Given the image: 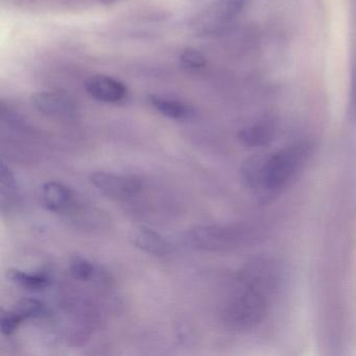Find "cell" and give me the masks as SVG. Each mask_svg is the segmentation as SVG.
Returning <instances> with one entry per match:
<instances>
[{"mask_svg": "<svg viewBox=\"0 0 356 356\" xmlns=\"http://www.w3.org/2000/svg\"><path fill=\"white\" fill-rule=\"evenodd\" d=\"M282 270L270 258H256L239 274L236 286L224 312L225 323L237 331H248L261 324L270 302L278 291Z\"/></svg>", "mask_w": 356, "mask_h": 356, "instance_id": "cell-1", "label": "cell"}, {"mask_svg": "<svg viewBox=\"0 0 356 356\" xmlns=\"http://www.w3.org/2000/svg\"><path fill=\"white\" fill-rule=\"evenodd\" d=\"M309 157V147L296 145L274 153L254 155L241 166L245 185L261 200L270 201L289 184Z\"/></svg>", "mask_w": 356, "mask_h": 356, "instance_id": "cell-2", "label": "cell"}, {"mask_svg": "<svg viewBox=\"0 0 356 356\" xmlns=\"http://www.w3.org/2000/svg\"><path fill=\"white\" fill-rule=\"evenodd\" d=\"M255 238L253 229L245 226H200L191 229L185 235L187 245L210 252L237 249Z\"/></svg>", "mask_w": 356, "mask_h": 356, "instance_id": "cell-3", "label": "cell"}, {"mask_svg": "<svg viewBox=\"0 0 356 356\" xmlns=\"http://www.w3.org/2000/svg\"><path fill=\"white\" fill-rule=\"evenodd\" d=\"M93 186L104 195L114 201H127L136 197L141 189L140 179L131 175H115L112 172H95L89 177Z\"/></svg>", "mask_w": 356, "mask_h": 356, "instance_id": "cell-4", "label": "cell"}, {"mask_svg": "<svg viewBox=\"0 0 356 356\" xmlns=\"http://www.w3.org/2000/svg\"><path fill=\"white\" fill-rule=\"evenodd\" d=\"M86 90L93 99L103 103L115 104L127 95V88L122 82L107 76H95L86 83Z\"/></svg>", "mask_w": 356, "mask_h": 356, "instance_id": "cell-5", "label": "cell"}, {"mask_svg": "<svg viewBox=\"0 0 356 356\" xmlns=\"http://www.w3.org/2000/svg\"><path fill=\"white\" fill-rule=\"evenodd\" d=\"M33 103L45 115L67 118L76 113L74 101L62 93L39 92L33 97Z\"/></svg>", "mask_w": 356, "mask_h": 356, "instance_id": "cell-6", "label": "cell"}, {"mask_svg": "<svg viewBox=\"0 0 356 356\" xmlns=\"http://www.w3.org/2000/svg\"><path fill=\"white\" fill-rule=\"evenodd\" d=\"M131 241L139 249L155 256H165L170 253V247L164 237L145 227L135 228L130 234Z\"/></svg>", "mask_w": 356, "mask_h": 356, "instance_id": "cell-7", "label": "cell"}, {"mask_svg": "<svg viewBox=\"0 0 356 356\" xmlns=\"http://www.w3.org/2000/svg\"><path fill=\"white\" fill-rule=\"evenodd\" d=\"M72 193L61 183L49 182L42 188V202L53 212H66L72 207Z\"/></svg>", "mask_w": 356, "mask_h": 356, "instance_id": "cell-8", "label": "cell"}, {"mask_svg": "<svg viewBox=\"0 0 356 356\" xmlns=\"http://www.w3.org/2000/svg\"><path fill=\"white\" fill-rule=\"evenodd\" d=\"M239 139L249 147L268 145L275 136V127L270 122H260L239 132Z\"/></svg>", "mask_w": 356, "mask_h": 356, "instance_id": "cell-9", "label": "cell"}, {"mask_svg": "<svg viewBox=\"0 0 356 356\" xmlns=\"http://www.w3.org/2000/svg\"><path fill=\"white\" fill-rule=\"evenodd\" d=\"M149 101L158 112L172 120H186L193 116V109L186 104L177 99L152 95Z\"/></svg>", "mask_w": 356, "mask_h": 356, "instance_id": "cell-10", "label": "cell"}, {"mask_svg": "<svg viewBox=\"0 0 356 356\" xmlns=\"http://www.w3.org/2000/svg\"><path fill=\"white\" fill-rule=\"evenodd\" d=\"M8 277L14 284L31 291H39L49 284V279L43 274H31L24 270H12L8 272Z\"/></svg>", "mask_w": 356, "mask_h": 356, "instance_id": "cell-11", "label": "cell"}, {"mask_svg": "<svg viewBox=\"0 0 356 356\" xmlns=\"http://www.w3.org/2000/svg\"><path fill=\"white\" fill-rule=\"evenodd\" d=\"M1 205H11L16 197V182L11 170L6 165L5 162H1Z\"/></svg>", "mask_w": 356, "mask_h": 356, "instance_id": "cell-12", "label": "cell"}, {"mask_svg": "<svg viewBox=\"0 0 356 356\" xmlns=\"http://www.w3.org/2000/svg\"><path fill=\"white\" fill-rule=\"evenodd\" d=\"M245 3L247 0H216L214 11L220 19L226 22L236 17L243 11Z\"/></svg>", "mask_w": 356, "mask_h": 356, "instance_id": "cell-13", "label": "cell"}, {"mask_svg": "<svg viewBox=\"0 0 356 356\" xmlns=\"http://www.w3.org/2000/svg\"><path fill=\"white\" fill-rule=\"evenodd\" d=\"M16 312L22 316L24 320L26 318H42L47 314V308L42 302L36 299H24L18 302L16 306Z\"/></svg>", "mask_w": 356, "mask_h": 356, "instance_id": "cell-14", "label": "cell"}, {"mask_svg": "<svg viewBox=\"0 0 356 356\" xmlns=\"http://www.w3.org/2000/svg\"><path fill=\"white\" fill-rule=\"evenodd\" d=\"M70 270L76 280L88 281L95 275V268L91 262L81 256H72L70 261Z\"/></svg>", "mask_w": 356, "mask_h": 356, "instance_id": "cell-15", "label": "cell"}, {"mask_svg": "<svg viewBox=\"0 0 356 356\" xmlns=\"http://www.w3.org/2000/svg\"><path fill=\"white\" fill-rule=\"evenodd\" d=\"M22 316H20L15 310L13 312H3L1 314V320H0V328L1 332L5 335H11L15 332L16 329L22 324Z\"/></svg>", "mask_w": 356, "mask_h": 356, "instance_id": "cell-16", "label": "cell"}, {"mask_svg": "<svg viewBox=\"0 0 356 356\" xmlns=\"http://www.w3.org/2000/svg\"><path fill=\"white\" fill-rule=\"evenodd\" d=\"M181 61L189 68H201L205 65L206 59L200 51L195 49H185L181 55Z\"/></svg>", "mask_w": 356, "mask_h": 356, "instance_id": "cell-17", "label": "cell"}, {"mask_svg": "<svg viewBox=\"0 0 356 356\" xmlns=\"http://www.w3.org/2000/svg\"><path fill=\"white\" fill-rule=\"evenodd\" d=\"M352 102H351V111L352 115H353L354 118H356V72L355 76H354V83H353V91H352Z\"/></svg>", "mask_w": 356, "mask_h": 356, "instance_id": "cell-18", "label": "cell"}]
</instances>
